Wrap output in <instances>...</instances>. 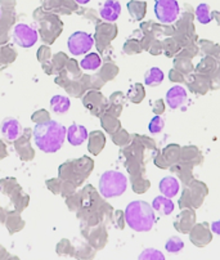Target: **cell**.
<instances>
[{"label":"cell","instance_id":"6da1fadb","mask_svg":"<svg viewBox=\"0 0 220 260\" xmlns=\"http://www.w3.org/2000/svg\"><path fill=\"white\" fill-rule=\"evenodd\" d=\"M67 127L54 120L38 124L34 129V141L39 150L54 153L62 148L66 139Z\"/></svg>","mask_w":220,"mask_h":260},{"label":"cell","instance_id":"7a4b0ae2","mask_svg":"<svg viewBox=\"0 0 220 260\" xmlns=\"http://www.w3.org/2000/svg\"><path fill=\"white\" fill-rule=\"evenodd\" d=\"M125 220L135 232H148L153 227L156 216L152 205L142 200H137L130 202L125 209Z\"/></svg>","mask_w":220,"mask_h":260},{"label":"cell","instance_id":"3957f363","mask_svg":"<svg viewBox=\"0 0 220 260\" xmlns=\"http://www.w3.org/2000/svg\"><path fill=\"white\" fill-rule=\"evenodd\" d=\"M98 188L105 199L121 196L128 188V178L120 172L107 170L99 178Z\"/></svg>","mask_w":220,"mask_h":260},{"label":"cell","instance_id":"277c9868","mask_svg":"<svg viewBox=\"0 0 220 260\" xmlns=\"http://www.w3.org/2000/svg\"><path fill=\"white\" fill-rule=\"evenodd\" d=\"M180 8L176 0H156L154 14L163 23H173L178 18Z\"/></svg>","mask_w":220,"mask_h":260},{"label":"cell","instance_id":"5b68a950","mask_svg":"<svg viewBox=\"0 0 220 260\" xmlns=\"http://www.w3.org/2000/svg\"><path fill=\"white\" fill-rule=\"evenodd\" d=\"M94 40L93 36L84 31H76L69 38L67 47L71 54L81 55L88 53L93 48Z\"/></svg>","mask_w":220,"mask_h":260},{"label":"cell","instance_id":"8992f818","mask_svg":"<svg viewBox=\"0 0 220 260\" xmlns=\"http://www.w3.org/2000/svg\"><path fill=\"white\" fill-rule=\"evenodd\" d=\"M13 40L18 47L31 48L38 42V31L27 23H18L13 28Z\"/></svg>","mask_w":220,"mask_h":260},{"label":"cell","instance_id":"52a82bcc","mask_svg":"<svg viewBox=\"0 0 220 260\" xmlns=\"http://www.w3.org/2000/svg\"><path fill=\"white\" fill-rule=\"evenodd\" d=\"M0 130H2V134H3L4 138L13 142L17 141L21 137V134L23 132V127L17 119H14V117H7L2 122Z\"/></svg>","mask_w":220,"mask_h":260},{"label":"cell","instance_id":"ba28073f","mask_svg":"<svg viewBox=\"0 0 220 260\" xmlns=\"http://www.w3.org/2000/svg\"><path fill=\"white\" fill-rule=\"evenodd\" d=\"M185 101H187V91L180 85L173 86L166 93V103L171 110H176L183 106Z\"/></svg>","mask_w":220,"mask_h":260},{"label":"cell","instance_id":"9c48e42d","mask_svg":"<svg viewBox=\"0 0 220 260\" xmlns=\"http://www.w3.org/2000/svg\"><path fill=\"white\" fill-rule=\"evenodd\" d=\"M99 14L107 22H115L121 14V4L117 0H106L102 8L99 9Z\"/></svg>","mask_w":220,"mask_h":260},{"label":"cell","instance_id":"30bf717a","mask_svg":"<svg viewBox=\"0 0 220 260\" xmlns=\"http://www.w3.org/2000/svg\"><path fill=\"white\" fill-rule=\"evenodd\" d=\"M66 138L72 146H80L88 139V129L84 125L72 124L67 129Z\"/></svg>","mask_w":220,"mask_h":260},{"label":"cell","instance_id":"8fae6325","mask_svg":"<svg viewBox=\"0 0 220 260\" xmlns=\"http://www.w3.org/2000/svg\"><path fill=\"white\" fill-rule=\"evenodd\" d=\"M160 192L164 194L165 197H169V199H173L178 194L179 188H180V184H179L178 179L174 177H165L160 180L159 184Z\"/></svg>","mask_w":220,"mask_h":260},{"label":"cell","instance_id":"7c38bea8","mask_svg":"<svg viewBox=\"0 0 220 260\" xmlns=\"http://www.w3.org/2000/svg\"><path fill=\"white\" fill-rule=\"evenodd\" d=\"M152 208H153L154 211L161 214V215H170L174 211V204L169 197L159 196L152 202Z\"/></svg>","mask_w":220,"mask_h":260},{"label":"cell","instance_id":"4fadbf2b","mask_svg":"<svg viewBox=\"0 0 220 260\" xmlns=\"http://www.w3.org/2000/svg\"><path fill=\"white\" fill-rule=\"evenodd\" d=\"M70 106H71V102L65 95H54L50 100V108H52L53 112L58 115L66 114L67 111L70 110Z\"/></svg>","mask_w":220,"mask_h":260},{"label":"cell","instance_id":"5bb4252c","mask_svg":"<svg viewBox=\"0 0 220 260\" xmlns=\"http://www.w3.org/2000/svg\"><path fill=\"white\" fill-rule=\"evenodd\" d=\"M164 78H165V75H164L163 70L159 69V67H152L144 75V84L148 86H157L163 83Z\"/></svg>","mask_w":220,"mask_h":260},{"label":"cell","instance_id":"9a60e30c","mask_svg":"<svg viewBox=\"0 0 220 260\" xmlns=\"http://www.w3.org/2000/svg\"><path fill=\"white\" fill-rule=\"evenodd\" d=\"M101 63H102V59L97 53H89L84 57L83 61H80V66L83 67L84 70H88V71L99 69Z\"/></svg>","mask_w":220,"mask_h":260},{"label":"cell","instance_id":"2e32d148","mask_svg":"<svg viewBox=\"0 0 220 260\" xmlns=\"http://www.w3.org/2000/svg\"><path fill=\"white\" fill-rule=\"evenodd\" d=\"M196 18H197L198 22L204 23V25L211 22L212 17L211 13H210V7L206 3H202L197 7V9H196Z\"/></svg>","mask_w":220,"mask_h":260},{"label":"cell","instance_id":"e0dca14e","mask_svg":"<svg viewBox=\"0 0 220 260\" xmlns=\"http://www.w3.org/2000/svg\"><path fill=\"white\" fill-rule=\"evenodd\" d=\"M191 238H192L193 244L197 245V246H205V245L210 242L211 236H210L209 232H200V227H197L193 231Z\"/></svg>","mask_w":220,"mask_h":260},{"label":"cell","instance_id":"ac0fdd59","mask_svg":"<svg viewBox=\"0 0 220 260\" xmlns=\"http://www.w3.org/2000/svg\"><path fill=\"white\" fill-rule=\"evenodd\" d=\"M138 260H165V256L160 250L146 249L144 251H142Z\"/></svg>","mask_w":220,"mask_h":260},{"label":"cell","instance_id":"d6986e66","mask_svg":"<svg viewBox=\"0 0 220 260\" xmlns=\"http://www.w3.org/2000/svg\"><path fill=\"white\" fill-rule=\"evenodd\" d=\"M183 247H184V242H183L179 237L169 238L168 242H166L165 245V249L168 250L169 252H179Z\"/></svg>","mask_w":220,"mask_h":260},{"label":"cell","instance_id":"ffe728a7","mask_svg":"<svg viewBox=\"0 0 220 260\" xmlns=\"http://www.w3.org/2000/svg\"><path fill=\"white\" fill-rule=\"evenodd\" d=\"M164 126H165V121H164L163 117L154 116L149 122L148 129L152 134H159L160 132H163Z\"/></svg>","mask_w":220,"mask_h":260},{"label":"cell","instance_id":"44dd1931","mask_svg":"<svg viewBox=\"0 0 220 260\" xmlns=\"http://www.w3.org/2000/svg\"><path fill=\"white\" fill-rule=\"evenodd\" d=\"M211 230L212 232L220 236V220H216L214 221V223H211Z\"/></svg>","mask_w":220,"mask_h":260},{"label":"cell","instance_id":"7402d4cb","mask_svg":"<svg viewBox=\"0 0 220 260\" xmlns=\"http://www.w3.org/2000/svg\"><path fill=\"white\" fill-rule=\"evenodd\" d=\"M75 2H76V3H79V4H81V6H84V4H88L90 0H75Z\"/></svg>","mask_w":220,"mask_h":260},{"label":"cell","instance_id":"603a6c76","mask_svg":"<svg viewBox=\"0 0 220 260\" xmlns=\"http://www.w3.org/2000/svg\"><path fill=\"white\" fill-rule=\"evenodd\" d=\"M0 17H2V9H0Z\"/></svg>","mask_w":220,"mask_h":260},{"label":"cell","instance_id":"cb8c5ba5","mask_svg":"<svg viewBox=\"0 0 220 260\" xmlns=\"http://www.w3.org/2000/svg\"><path fill=\"white\" fill-rule=\"evenodd\" d=\"M13 260H18V259H13Z\"/></svg>","mask_w":220,"mask_h":260}]
</instances>
